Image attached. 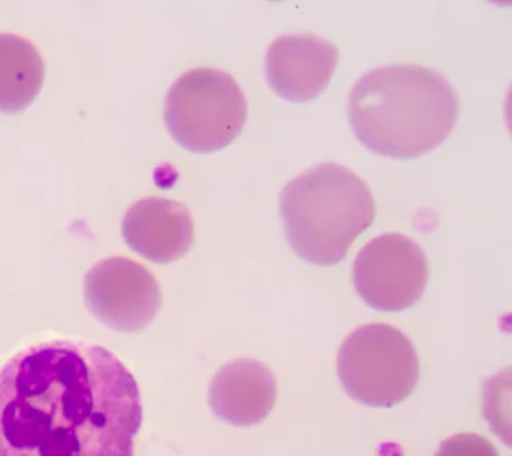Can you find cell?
<instances>
[{
  "mask_svg": "<svg viewBox=\"0 0 512 456\" xmlns=\"http://www.w3.org/2000/svg\"><path fill=\"white\" fill-rule=\"evenodd\" d=\"M139 384L103 345L40 342L0 369V456H134Z\"/></svg>",
  "mask_w": 512,
  "mask_h": 456,
  "instance_id": "cell-1",
  "label": "cell"
},
{
  "mask_svg": "<svg viewBox=\"0 0 512 456\" xmlns=\"http://www.w3.org/2000/svg\"><path fill=\"white\" fill-rule=\"evenodd\" d=\"M460 99L439 72L421 65H386L359 78L349 95V122L377 155L412 159L448 138Z\"/></svg>",
  "mask_w": 512,
  "mask_h": 456,
  "instance_id": "cell-2",
  "label": "cell"
},
{
  "mask_svg": "<svg viewBox=\"0 0 512 456\" xmlns=\"http://www.w3.org/2000/svg\"><path fill=\"white\" fill-rule=\"evenodd\" d=\"M280 213L299 257L334 266L373 224L376 201L358 174L337 162H323L284 186Z\"/></svg>",
  "mask_w": 512,
  "mask_h": 456,
  "instance_id": "cell-3",
  "label": "cell"
},
{
  "mask_svg": "<svg viewBox=\"0 0 512 456\" xmlns=\"http://www.w3.org/2000/svg\"><path fill=\"white\" fill-rule=\"evenodd\" d=\"M248 104L235 78L196 68L173 83L164 104L170 135L184 149L211 153L229 146L247 123Z\"/></svg>",
  "mask_w": 512,
  "mask_h": 456,
  "instance_id": "cell-4",
  "label": "cell"
},
{
  "mask_svg": "<svg viewBox=\"0 0 512 456\" xmlns=\"http://www.w3.org/2000/svg\"><path fill=\"white\" fill-rule=\"evenodd\" d=\"M337 368L350 398L370 407L400 404L419 380V359L412 342L382 323L353 330L338 351Z\"/></svg>",
  "mask_w": 512,
  "mask_h": 456,
  "instance_id": "cell-5",
  "label": "cell"
},
{
  "mask_svg": "<svg viewBox=\"0 0 512 456\" xmlns=\"http://www.w3.org/2000/svg\"><path fill=\"white\" fill-rule=\"evenodd\" d=\"M428 282L424 249L410 237L386 233L368 242L353 264V284L377 311L398 312L415 305Z\"/></svg>",
  "mask_w": 512,
  "mask_h": 456,
  "instance_id": "cell-6",
  "label": "cell"
},
{
  "mask_svg": "<svg viewBox=\"0 0 512 456\" xmlns=\"http://www.w3.org/2000/svg\"><path fill=\"white\" fill-rule=\"evenodd\" d=\"M85 303L109 329L137 333L160 311V285L146 267L130 258H104L86 273Z\"/></svg>",
  "mask_w": 512,
  "mask_h": 456,
  "instance_id": "cell-7",
  "label": "cell"
},
{
  "mask_svg": "<svg viewBox=\"0 0 512 456\" xmlns=\"http://www.w3.org/2000/svg\"><path fill=\"white\" fill-rule=\"evenodd\" d=\"M337 63L338 48L322 36H278L266 54V80L287 101H313L331 83Z\"/></svg>",
  "mask_w": 512,
  "mask_h": 456,
  "instance_id": "cell-8",
  "label": "cell"
},
{
  "mask_svg": "<svg viewBox=\"0 0 512 456\" xmlns=\"http://www.w3.org/2000/svg\"><path fill=\"white\" fill-rule=\"evenodd\" d=\"M122 234L140 257L167 264L190 251L194 224L190 210L179 201L148 197L130 207L122 222Z\"/></svg>",
  "mask_w": 512,
  "mask_h": 456,
  "instance_id": "cell-9",
  "label": "cell"
},
{
  "mask_svg": "<svg viewBox=\"0 0 512 456\" xmlns=\"http://www.w3.org/2000/svg\"><path fill=\"white\" fill-rule=\"evenodd\" d=\"M274 372L254 359L227 363L215 374L209 387V405L218 419L233 426L262 423L277 402Z\"/></svg>",
  "mask_w": 512,
  "mask_h": 456,
  "instance_id": "cell-10",
  "label": "cell"
},
{
  "mask_svg": "<svg viewBox=\"0 0 512 456\" xmlns=\"http://www.w3.org/2000/svg\"><path fill=\"white\" fill-rule=\"evenodd\" d=\"M46 63L29 39L0 33V113L26 110L40 95Z\"/></svg>",
  "mask_w": 512,
  "mask_h": 456,
  "instance_id": "cell-11",
  "label": "cell"
},
{
  "mask_svg": "<svg viewBox=\"0 0 512 456\" xmlns=\"http://www.w3.org/2000/svg\"><path fill=\"white\" fill-rule=\"evenodd\" d=\"M434 456H499V453L481 435L457 434L446 438Z\"/></svg>",
  "mask_w": 512,
  "mask_h": 456,
  "instance_id": "cell-12",
  "label": "cell"
}]
</instances>
